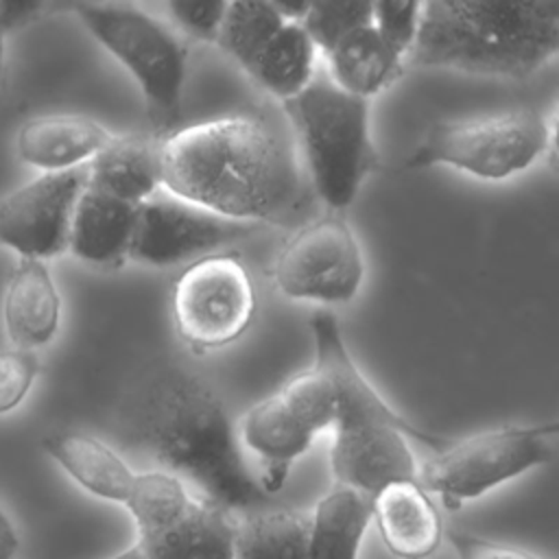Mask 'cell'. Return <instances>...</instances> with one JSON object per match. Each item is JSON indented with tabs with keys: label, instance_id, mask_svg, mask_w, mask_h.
Instances as JSON below:
<instances>
[{
	"label": "cell",
	"instance_id": "1",
	"mask_svg": "<svg viewBox=\"0 0 559 559\" xmlns=\"http://www.w3.org/2000/svg\"><path fill=\"white\" fill-rule=\"evenodd\" d=\"M162 190L249 225H288L308 207L306 175L264 118L227 116L159 140Z\"/></svg>",
	"mask_w": 559,
	"mask_h": 559
},
{
	"label": "cell",
	"instance_id": "2",
	"mask_svg": "<svg viewBox=\"0 0 559 559\" xmlns=\"http://www.w3.org/2000/svg\"><path fill=\"white\" fill-rule=\"evenodd\" d=\"M140 435L164 472L190 483L216 507L249 513L264 502L266 493L245 461L229 411L201 378H164L146 397Z\"/></svg>",
	"mask_w": 559,
	"mask_h": 559
},
{
	"label": "cell",
	"instance_id": "3",
	"mask_svg": "<svg viewBox=\"0 0 559 559\" xmlns=\"http://www.w3.org/2000/svg\"><path fill=\"white\" fill-rule=\"evenodd\" d=\"M310 330L314 365L330 378L334 389L336 411L330 467L336 485L371 500L391 483L417 480L419 467L408 437L419 439L435 452L450 439L413 426L389 406L356 367L332 312L317 310L310 319Z\"/></svg>",
	"mask_w": 559,
	"mask_h": 559
},
{
	"label": "cell",
	"instance_id": "4",
	"mask_svg": "<svg viewBox=\"0 0 559 559\" xmlns=\"http://www.w3.org/2000/svg\"><path fill=\"white\" fill-rule=\"evenodd\" d=\"M557 50V0H432L421 2L406 66L526 79Z\"/></svg>",
	"mask_w": 559,
	"mask_h": 559
},
{
	"label": "cell",
	"instance_id": "5",
	"mask_svg": "<svg viewBox=\"0 0 559 559\" xmlns=\"http://www.w3.org/2000/svg\"><path fill=\"white\" fill-rule=\"evenodd\" d=\"M282 109L299 142L308 188L330 212L347 210L380 168L369 100L343 92L317 70L297 96L282 100Z\"/></svg>",
	"mask_w": 559,
	"mask_h": 559
},
{
	"label": "cell",
	"instance_id": "6",
	"mask_svg": "<svg viewBox=\"0 0 559 559\" xmlns=\"http://www.w3.org/2000/svg\"><path fill=\"white\" fill-rule=\"evenodd\" d=\"M70 9L135 79L155 138L173 133L181 116L188 63L183 39L168 24L129 2H74Z\"/></svg>",
	"mask_w": 559,
	"mask_h": 559
},
{
	"label": "cell",
	"instance_id": "7",
	"mask_svg": "<svg viewBox=\"0 0 559 559\" xmlns=\"http://www.w3.org/2000/svg\"><path fill=\"white\" fill-rule=\"evenodd\" d=\"M555 151V129L535 109H509L435 124L404 168L450 166L478 179H509Z\"/></svg>",
	"mask_w": 559,
	"mask_h": 559
},
{
	"label": "cell",
	"instance_id": "8",
	"mask_svg": "<svg viewBox=\"0 0 559 559\" xmlns=\"http://www.w3.org/2000/svg\"><path fill=\"white\" fill-rule=\"evenodd\" d=\"M557 435V421L480 430L448 441L417 469V480L430 496H439L445 509H459L498 485L546 465L555 454Z\"/></svg>",
	"mask_w": 559,
	"mask_h": 559
},
{
	"label": "cell",
	"instance_id": "9",
	"mask_svg": "<svg viewBox=\"0 0 559 559\" xmlns=\"http://www.w3.org/2000/svg\"><path fill=\"white\" fill-rule=\"evenodd\" d=\"M124 507L144 559H234L231 513L190 493L186 483L164 469L138 472Z\"/></svg>",
	"mask_w": 559,
	"mask_h": 559
},
{
	"label": "cell",
	"instance_id": "10",
	"mask_svg": "<svg viewBox=\"0 0 559 559\" xmlns=\"http://www.w3.org/2000/svg\"><path fill=\"white\" fill-rule=\"evenodd\" d=\"M334 411L332 382L312 365L245 413L238 439L258 456V483L266 496L284 487L293 463L308 452L321 430L332 428Z\"/></svg>",
	"mask_w": 559,
	"mask_h": 559
},
{
	"label": "cell",
	"instance_id": "11",
	"mask_svg": "<svg viewBox=\"0 0 559 559\" xmlns=\"http://www.w3.org/2000/svg\"><path fill=\"white\" fill-rule=\"evenodd\" d=\"M255 314V288L236 253H210L190 262L173 286V323L194 349L238 341Z\"/></svg>",
	"mask_w": 559,
	"mask_h": 559
},
{
	"label": "cell",
	"instance_id": "12",
	"mask_svg": "<svg viewBox=\"0 0 559 559\" xmlns=\"http://www.w3.org/2000/svg\"><path fill=\"white\" fill-rule=\"evenodd\" d=\"M365 280L360 242L343 212H325L304 223L273 264V284L288 299L347 304Z\"/></svg>",
	"mask_w": 559,
	"mask_h": 559
},
{
	"label": "cell",
	"instance_id": "13",
	"mask_svg": "<svg viewBox=\"0 0 559 559\" xmlns=\"http://www.w3.org/2000/svg\"><path fill=\"white\" fill-rule=\"evenodd\" d=\"M253 229L159 190L138 205L129 260L155 269L194 262Z\"/></svg>",
	"mask_w": 559,
	"mask_h": 559
},
{
	"label": "cell",
	"instance_id": "14",
	"mask_svg": "<svg viewBox=\"0 0 559 559\" xmlns=\"http://www.w3.org/2000/svg\"><path fill=\"white\" fill-rule=\"evenodd\" d=\"M87 186V164L44 173L0 201V242L20 258L46 260L68 249L72 214Z\"/></svg>",
	"mask_w": 559,
	"mask_h": 559
},
{
	"label": "cell",
	"instance_id": "15",
	"mask_svg": "<svg viewBox=\"0 0 559 559\" xmlns=\"http://www.w3.org/2000/svg\"><path fill=\"white\" fill-rule=\"evenodd\" d=\"M371 522L386 550L397 559H428L443 539V524L432 496L419 480H400L371 498Z\"/></svg>",
	"mask_w": 559,
	"mask_h": 559
},
{
	"label": "cell",
	"instance_id": "16",
	"mask_svg": "<svg viewBox=\"0 0 559 559\" xmlns=\"http://www.w3.org/2000/svg\"><path fill=\"white\" fill-rule=\"evenodd\" d=\"M111 135L114 133L87 116L48 114L22 124L17 153L22 162L44 173H57L87 164Z\"/></svg>",
	"mask_w": 559,
	"mask_h": 559
},
{
	"label": "cell",
	"instance_id": "17",
	"mask_svg": "<svg viewBox=\"0 0 559 559\" xmlns=\"http://www.w3.org/2000/svg\"><path fill=\"white\" fill-rule=\"evenodd\" d=\"M138 205L98 192L83 190L76 201L68 249L83 262L96 266H120L129 260Z\"/></svg>",
	"mask_w": 559,
	"mask_h": 559
},
{
	"label": "cell",
	"instance_id": "18",
	"mask_svg": "<svg viewBox=\"0 0 559 559\" xmlns=\"http://www.w3.org/2000/svg\"><path fill=\"white\" fill-rule=\"evenodd\" d=\"M61 317V297L44 260L17 258L4 295V325L17 349L46 345Z\"/></svg>",
	"mask_w": 559,
	"mask_h": 559
},
{
	"label": "cell",
	"instance_id": "19",
	"mask_svg": "<svg viewBox=\"0 0 559 559\" xmlns=\"http://www.w3.org/2000/svg\"><path fill=\"white\" fill-rule=\"evenodd\" d=\"M87 188L140 205L162 190L159 138L111 135L87 162Z\"/></svg>",
	"mask_w": 559,
	"mask_h": 559
},
{
	"label": "cell",
	"instance_id": "20",
	"mask_svg": "<svg viewBox=\"0 0 559 559\" xmlns=\"http://www.w3.org/2000/svg\"><path fill=\"white\" fill-rule=\"evenodd\" d=\"M44 450L92 496L124 504L138 472L105 441L81 432H57L44 439Z\"/></svg>",
	"mask_w": 559,
	"mask_h": 559
},
{
	"label": "cell",
	"instance_id": "21",
	"mask_svg": "<svg viewBox=\"0 0 559 559\" xmlns=\"http://www.w3.org/2000/svg\"><path fill=\"white\" fill-rule=\"evenodd\" d=\"M325 57L330 81L365 100L395 83L406 68L371 24L352 31Z\"/></svg>",
	"mask_w": 559,
	"mask_h": 559
},
{
	"label": "cell",
	"instance_id": "22",
	"mask_svg": "<svg viewBox=\"0 0 559 559\" xmlns=\"http://www.w3.org/2000/svg\"><path fill=\"white\" fill-rule=\"evenodd\" d=\"M371 522V500L334 485L310 515V559H358Z\"/></svg>",
	"mask_w": 559,
	"mask_h": 559
},
{
	"label": "cell",
	"instance_id": "23",
	"mask_svg": "<svg viewBox=\"0 0 559 559\" xmlns=\"http://www.w3.org/2000/svg\"><path fill=\"white\" fill-rule=\"evenodd\" d=\"M234 559H310V515L277 507L236 520Z\"/></svg>",
	"mask_w": 559,
	"mask_h": 559
},
{
	"label": "cell",
	"instance_id": "24",
	"mask_svg": "<svg viewBox=\"0 0 559 559\" xmlns=\"http://www.w3.org/2000/svg\"><path fill=\"white\" fill-rule=\"evenodd\" d=\"M319 50L299 22H286L247 72L275 98L297 96L317 74Z\"/></svg>",
	"mask_w": 559,
	"mask_h": 559
},
{
	"label": "cell",
	"instance_id": "25",
	"mask_svg": "<svg viewBox=\"0 0 559 559\" xmlns=\"http://www.w3.org/2000/svg\"><path fill=\"white\" fill-rule=\"evenodd\" d=\"M286 22L275 2H227L216 44L247 70Z\"/></svg>",
	"mask_w": 559,
	"mask_h": 559
},
{
	"label": "cell",
	"instance_id": "26",
	"mask_svg": "<svg viewBox=\"0 0 559 559\" xmlns=\"http://www.w3.org/2000/svg\"><path fill=\"white\" fill-rule=\"evenodd\" d=\"M299 24L319 55H328L352 31L371 24V2H308Z\"/></svg>",
	"mask_w": 559,
	"mask_h": 559
},
{
	"label": "cell",
	"instance_id": "27",
	"mask_svg": "<svg viewBox=\"0 0 559 559\" xmlns=\"http://www.w3.org/2000/svg\"><path fill=\"white\" fill-rule=\"evenodd\" d=\"M421 17V2H371V26L384 44L406 63Z\"/></svg>",
	"mask_w": 559,
	"mask_h": 559
},
{
	"label": "cell",
	"instance_id": "28",
	"mask_svg": "<svg viewBox=\"0 0 559 559\" xmlns=\"http://www.w3.org/2000/svg\"><path fill=\"white\" fill-rule=\"evenodd\" d=\"M37 369L39 360L28 349L13 347L0 352V415L20 406L37 376Z\"/></svg>",
	"mask_w": 559,
	"mask_h": 559
},
{
	"label": "cell",
	"instance_id": "29",
	"mask_svg": "<svg viewBox=\"0 0 559 559\" xmlns=\"http://www.w3.org/2000/svg\"><path fill=\"white\" fill-rule=\"evenodd\" d=\"M170 20L181 33L199 41L216 44L227 2H192V0H173L166 4Z\"/></svg>",
	"mask_w": 559,
	"mask_h": 559
},
{
	"label": "cell",
	"instance_id": "30",
	"mask_svg": "<svg viewBox=\"0 0 559 559\" xmlns=\"http://www.w3.org/2000/svg\"><path fill=\"white\" fill-rule=\"evenodd\" d=\"M450 542L456 550L459 559H546L537 552L522 550L515 546H507L500 542L483 539L463 531H456L450 535Z\"/></svg>",
	"mask_w": 559,
	"mask_h": 559
},
{
	"label": "cell",
	"instance_id": "31",
	"mask_svg": "<svg viewBox=\"0 0 559 559\" xmlns=\"http://www.w3.org/2000/svg\"><path fill=\"white\" fill-rule=\"evenodd\" d=\"M50 7L46 2H0V33L13 31L17 26H24L37 17H41Z\"/></svg>",
	"mask_w": 559,
	"mask_h": 559
},
{
	"label": "cell",
	"instance_id": "32",
	"mask_svg": "<svg viewBox=\"0 0 559 559\" xmlns=\"http://www.w3.org/2000/svg\"><path fill=\"white\" fill-rule=\"evenodd\" d=\"M15 552H17V535L9 515L0 507V559H15Z\"/></svg>",
	"mask_w": 559,
	"mask_h": 559
},
{
	"label": "cell",
	"instance_id": "33",
	"mask_svg": "<svg viewBox=\"0 0 559 559\" xmlns=\"http://www.w3.org/2000/svg\"><path fill=\"white\" fill-rule=\"evenodd\" d=\"M111 559H144V555H142V550L138 548V544H133L131 548H127V550L114 555Z\"/></svg>",
	"mask_w": 559,
	"mask_h": 559
},
{
	"label": "cell",
	"instance_id": "34",
	"mask_svg": "<svg viewBox=\"0 0 559 559\" xmlns=\"http://www.w3.org/2000/svg\"><path fill=\"white\" fill-rule=\"evenodd\" d=\"M2 50H4V35L0 33V72H2Z\"/></svg>",
	"mask_w": 559,
	"mask_h": 559
}]
</instances>
